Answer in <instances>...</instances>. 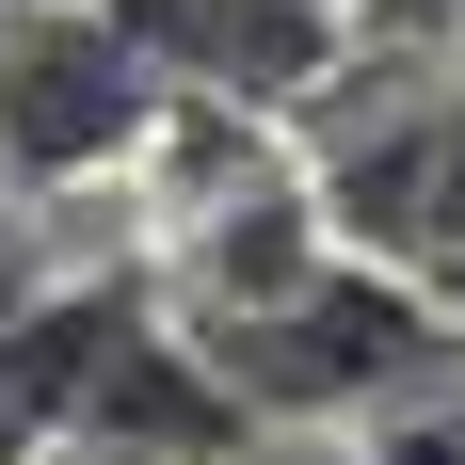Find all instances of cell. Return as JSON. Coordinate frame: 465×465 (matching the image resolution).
I'll return each instance as SVG.
<instances>
[{"label": "cell", "mask_w": 465, "mask_h": 465, "mask_svg": "<svg viewBox=\"0 0 465 465\" xmlns=\"http://www.w3.org/2000/svg\"><path fill=\"white\" fill-rule=\"evenodd\" d=\"M48 450V418H33V385H16V337H0V465H33Z\"/></svg>", "instance_id": "obj_6"}, {"label": "cell", "mask_w": 465, "mask_h": 465, "mask_svg": "<svg viewBox=\"0 0 465 465\" xmlns=\"http://www.w3.org/2000/svg\"><path fill=\"white\" fill-rule=\"evenodd\" d=\"M33 289H48V273H33V225H16V209H0V322H16V305H33Z\"/></svg>", "instance_id": "obj_7"}, {"label": "cell", "mask_w": 465, "mask_h": 465, "mask_svg": "<svg viewBox=\"0 0 465 465\" xmlns=\"http://www.w3.org/2000/svg\"><path fill=\"white\" fill-rule=\"evenodd\" d=\"M113 16L177 96H225V113H273L337 64V0H113Z\"/></svg>", "instance_id": "obj_3"}, {"label": "cell", "mask_w": 465, "mask_h": 465, "mask_svg": "<svg viewBox=\"0 0 465 465\" xmlns=\"http://www.w3.org/2000/svg\"><path fill=\"white\" fill-rule=\"evenodd\" d=\"M241 465H401L385 433H273V450H241Z\"/></svg>", "instance_id": "obj_5"}, {"label": "cell", "mask_w": 465, "mask_h": 465, "mask_svg": "<svg viewBox=\"0 0 465 465\" xmlns=\"http://www.w3.org/2000/svg\"><path fill=\"white\" fill-rule=\"evenodd\" d=\"M401 273L465 322V81H433V193H418V257Z\"/></svg>", "instance_id": "obj_4"}, {"label": "cell", "mask_w": 465, "mask_h": 465, "mask_svg": "<svg viewBox=\"0 0 465 465\" xmlns=\"http://www.w3.org/2000/svg\"><path fill=\"white\" fill-rule=\"evenodd\" d=\"M161 129H177V81L144 64L113 0H0V177L16 193H81Z\"/></svg>", "instance_id": "obj_2"}, {"label": "cell", "mask_w": 465, "mask_h": 465, "mask_svg": "<svg viewBox=\"0 0 465 465\" xmlns=\"http://www.w3.org/2000/svg\"><path fill=\"white\" fill-rule=\"evenodd\" d=\"M193 337L225 353V385L257 401V433H385V418H418L433 385L465 370V322L401 257H322L305 289L241 305V322H193Z\"/></svg>", "instance_id": "obj_1"}]
</instances>
